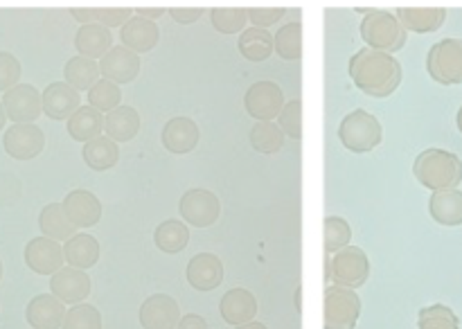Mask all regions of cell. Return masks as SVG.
<instances>
[{
	"instance_id": "obj_1",
	"label": "cell",
	"mask_w": 462,
	"mask_h": 329,
	"mask_svg": "<svg viewBox=\"0 0 462 329\" xmlns=\"http://www.w3.org/2000/svg\"><path fill=\"white\" fill-rule=\"evenodd\" d=\"M352 81L361 93L368 97H391L402 84V63L393 54L377 52V50L364 48L352 54L350 66H347Z\"/></svg>"
},
{
	"instance_id": "obj_2",
	"label": "cell",
	"mask_w": 462,
	"mask_h": 329,
	"mask_svg": "<svg viewBox=\"0 0 462 329\" xmlns=\"http://www.w3.org/2000/svg\"><path fill=\"white\" fill-rule=\"evenodd\" d=\"M413 174L431 192L456 189L462 183V160L447 149H424L415 158Z\"/></svg>"
},
{
	"instance_id": "obj_3",
	"label": "cell",
	"mask_w": 462,
	"mask_h": 329,
	"mask_svg": "<svg viewBox=\"0 0 462 329\" xmlns=\"http://www.w3.org/2000/svg\"><path fill=\"white\" fill-rule=\"evenodd\" d=\"M361 39L370 50L377 52H400L406 45L409 32L404 30L397 16L386 9H368L361 21Z\"/></svg>"
},
{
	"instance_id": "obj_4",
	"label": "cell",
	"mask_w": 462,
	"mask_h": 329,
	"mask_svg": "<svg viewBox=\"0 0 462 329\" xmlns=\"http://www.w3.org/2000/svg\"><path fill=\"white\" fill-rule=\"evenodd\" d=\"M370 278V260L364 248L346 246L337 255H328L325 260V279L337 287H346L356 291Z\"/></svg>"
},
{
	"instance_id": "obj_5",
	"label": "cell",
	"mask_w": 462,
	"mask_h": 329,
	"mask_svg": "<svg viewBox=\"0 0 462 329\" xmlns=\"http://www.w3.org/2000/svg\"><path fill=\"white\" fill-rule=\"evenodd\" d=\"M338 138H341L343 147L347 151L368 153L382 144V122L373 113L364 111V108H356V111L347 113L341 120V124H338Z\"/></svg>"
},
{
	"instance_id": "obj_6",
	"label": "cell",
	"mask_w": 462,
	"mask_h": 329,
	"mask_svg": "<svg viewBox=\"0 0 462 329\" xmlns=\"http://www.w3.org/2000/svg\"><path fill=\"white\" fill-rule=\"evenodd\" d=\"M427 70L442 86L462 84V39H442L427 54Z\"/></svg>"
},
{
	"instance_id": "obj_7",
	"label": "cell",
	"mask_w": 462,
	"mask_h": 329,
	"mask_svg": "<svg viewBox=\"0 0 462 329\" xmlns=\"http://www.w3.org/2000/svg\"><path fill=\"white\" fill-rule=\"evenodd\" d=\"M361 315V297L346 287L325 288V329H355Z\"/></svg>"
},
{
	"instance_id": "obj_8",
	"label": "cell",
	"mask_w": 462,
	"mask_h": 329,
	"mask_svg": "<svg viewBox=\"0 0 462 329\" xmlns=\"http://www.w3.org/2000/svg\"><path fill=\"white\" fill-rule=\"evenodd\" d=\"M284 93L275 81L262 79L255 81L244 95V106L248 115L255 117L257 122H273L284 108Z\"/></svg>"
},
{
	"instance_id": "obj_9",
	"label": "cell",
	"mask_w": 462,
	"mask_h": 329,
	"mask_svg": "<svg viewBox=\"0 0 462 329\" xmlns=\"http://www.w3.org/2000/svg\"><path fill=\"white\" fill-rule=\"evenodd\" d=\"M179 210L185 224L194 225V228H208L219 219L221 201L210 189L192 187L180 196Z\"/></svg>"
},
{
	"instance_id": "obj_10",
	"label": "cell",
	"mask_w": 462,
	"mask_h": 329,
	"mask_svg": "<svg viewBox=\"0 0 462 329\" xmlns=\"http://www.w3.org/2000/svg\"><path fill=\"white\" fill-rule=\"evenodd\" d=\"M3 106L7 120L14 124H34L36 117L43 113V97L32 84H18L5 93Z\"/></svg>"
},
{
	"instance_id": "obj_11",
	"label": "cell",
	"mask_w": 462,
	"mask_h": 329,
	"mask_svg": "<svg viewBox=\"0 0 462 329\" xmlns=\"http://www.w3.org/2000/svg\"><path fill=\"white\" fill-rule=\"evenodd\" d=\"M25 264L39 275H50L52 278L57 270L63 269L66 264V255H63V246L50 237H34L27 242L25 246Z\"/></svg>"
},
{
	"instance_id": "obj_12",
	"label": "cell",
	"mask_w": 462,
	"mask_h": 329,
	"mask_svg": "<svg viewBox=\"0 0 462 329\" xmlns=\"http://www.w3.org/2000/svg\"><path fill=\"white\" fill-rule=\"evenodd\" d=\"M3 147L14 160H32L43 151L45 135L36 124H12L5 131Z\"/></svg>"
},
{
	"instance_id": "obj_13",
	"label": "cell",
	"mask_w": 462,
	"mask_h": 329,
	"mask_svg": "<svg viewBox=\"0 0 462 329\" xmlns=\"http://www.w3.org/2000/svg\"><path fill=\"white\" fill-rule=\"evenodd\" d=\"M90 288H93V282L88 273L72 266H63L50 278V293L57 296L63 305H81L90 296Z\"/></svg>"
},
{
	"instance_id": "obj_14",
	"label": "cell",
	"mask_w": 462,
	"mask_h": 329,
	"mask_svg": "<svg viewBox=\"0 0 462 329\" xmlns=\"http://www.w3.org/2000/svg\"><path fill=\"white\" fill-rule=\"evenodd\" d=\"M99 72L104 79L117 86H126L138 79L140 75V54L125 45H113L106 57L99 59Z\"/></svg>"
},
{
	"instance_id": "obj_15",
	"label": "cell",
	"mask_w": 462,
	"mask_h": 329,
	"mask_svg": "<svg viewBox=\"0 0 462 329\" xmlns=\"http://www.w3.org/2000/svg\"><path fill=\"white\" fill-rule=\"evenodd\" d=\"M179 302L165 293H153L140 306V324L143 329H176L180 323Z\"/></svg>"
},
{
	"instance_id": "obj_16",
	"label": "cell",
	"mask_w": 462,
	"mask_h": 329,
	"mask_svg": "<svg viewBox=\"0 0 462 329\" xmlns=\"http://www.w3.org/2000/svg\"><path fill=\"white\" fill-rule=\"evenodd\" d=\"M66 314V305L57 296L41 293L27 302L25 320L32 329H61Z\"/></svg>"
},
{
	"instance_id": "obj_17",
	"label": "cell",
	"mask_w": 462,
	"mask_h": 329,
	"mask_svg": "<svg viewBox=\"0 0 462 329\" xmlns=\"http://www.w3.org/2000/svg\"><path fill=\"white\" fill-rule=\"evenodd\" d=\"M43 97V115L50 120H70L77 111L81 108V97L72 86L66 81H54L48 88L41 93Z\"/></svg>"
},
{
	"instance_id": "obj_18",
	"label": "cell",
	"mask_w": 462,
	"mask_h": 329,
	"mask_svg": "<svg viewBox=\"0 0 462 329\" xmlns=\"http://www.w3.org/2000/svg\"><path fill=\"white\" fill-rule=\"evenodd\" d=\"M63 210L70 216L75 228H93L102 219V203L88 189H72L63 198Z\"/></svg>"
},
{
	"instance_id": "obj_19",
	"label": "cell",
	"mask_w": 462,
	"mask_h": 329,
	"mask_svg": "<svg viewBox=\"0 0 462 329\" xmlns=\"http://www.w3.org/2000/svg\"><path fill=\"white\" fill-rule=\"evenodd\" d=\"M188 282L197 291H215L224 282V264L215 252H199L188 264Z\"/></svg>"
},
{
	"instance_id": "obj_20",
	"label": "cell",
	"mask_w": 462,
	"mask_h": 329,
	"mask_svg": "<svg viewBox=\"0 0 462 329\" xmlns=\"http://www.w3.org/2000/svg\"><path fill=\"white\" fill-rule=\"evenodd\" d=\"M201 131H199L197 122L192 117H171L165 126H162V144L167 151L171 153H189L199 144Z\"/></svg>"
},
{
	"instance_id": "obj_21",
	"label": "cell",
	"mask_w": 462,
	"mask_h": 329,
	"mask_svg": "<svg viewBox=\"0 0 462 329\" xmlns=\"http://www.w3.org/2000/svg\"><path fill=\"white\" fill-rule=\"evenodd\" d=\"M120 41L125 48L134 50L135 54L152 52L161 41V30L153 21L134 14V18L120 30Z\"/></svg>"
},
{
	"instance_id": "obj_22",
	"label": "cell",
	"mask_w": 462,
	"mask_h": 329,
	"mask_svg": "<svg viewBox=\"0 0 462 329\" xmlns=\"http://www.w3.org/2000/svg\"><path fill=\"white\" fill-rule=\"evenodd\" d=\"M221 318L233 327L253 323L257 314V297L248 288H230L219 302Z\"/></svg>"
},
{
	"instance_id": "obj_23",
	"label": "cell",
	"mask_w": 462,
	"mask_h": 329,
	"mask_svg": "<svg viewBox=\"0 0 462 329\" xmlns=\"http://www.w3.org/2000/svg\"><path fill=\"white\" fill-rule=\"evenodd\" d=\"M397 21L404 25L406 32L418 34H431L438 32L447 21L445 7H400L395 12Z\"/></svg>"
},
{
	"instance_id": "obj_24",
	"label": "cell",
	"mask_w": 462,
	"mask_h": 329,
	"mask_svg": "<svg viewBox=\"0 0 462 329\" xmlns=\"http://www.w3.org/2000/svg\"><path fill=\"white\" fill-rule=\"evenodd\" d=\"M75 48L81 57H88V59L106 57L108 50L113 48L111 30L99 25V23L79 25V30H77L75 34Z\"/></svg>"
},
{
	"instance_id": "obj_25",
	"label": "cell",
	"mask_w": 462,
	"mask_h": 329,
	"mask_svg": "<svg viewBox=\"0 0 462 329\" xmlns=\"http://www.w3.org/2000/svg\"><path fill=\"white\" fill-rule=\"evenodd\" d=\"M63 255H66L68 266L88 270L99 261V243L93 234L77 233L75 237L63 242Z\"/></svg>"
},
{
	"instance_id": "obj_26",
	"label": "cell",
	"mask_w": 462,
	"mask_h": 329,
	"mask_svg": "<svg viewBox=\"0 0 462 329\" xmlns=\"http://www.w3.org/2000/svg\"><path fill=\"white\" fill-rule=\"evenodd\" d=\"M429 215L440 225H460L462 224V192L456 189H440L429 198Z\"/></svg>"
},
{
	"instance_id": "obj_27",
	"label": "cell",
	"mask_w": 462,
	"mask_h": 329,
	"mask_svg": "<svg viewBox=\"0 0 462 329\" xmlns=\"http://www.w3.org/2000/svg\"><path fill=\"white\" fill-rule=\"evenodd\" d=\"M140 115L134 106H117L104 115V133L116 142H129L138 135Z\"/></svg>"
},
{
	"instance_id": "obj_28",
	"label": "cell",
	"mask_w": 462,
	"mask_h": 329,
	"mask_svg": "<svg viewBox=\"0 0 462 329\" xmlns=\"http://www.w3.org/2000/svg\"><path fill=\"white\" fill-rule=\"evenodd\" d=\"M39 228L43 233V237L54 239V242H68V239L77 234L75 224H72L70 216L63 210V203H48L41 210Z\"/></svg>"
},
{
	"instance_id": "obj_29",
	"label": "cell",
	"mask_w": 462,
	"mask_h": 329,
	"mask_svg": "<svg viewBox=\"0 0 462 329\" xmlns=\"http://www.w3.org/2000/svg\"><path fill=\"white\" fill-rule=\"evenodd\" d=\"M99 77H102L99 63L95 61V59L81 57V54L68 59L66 68H63V81H66L68 86H72L77 93H81V90L88 93V90L97 84Z\"/></svg>"
},
{
	"instance_id": "obj_30",
	"label": "cell",
	"mask_w": 462,
	"mask_h": 329,
	"mask_svg": "<svg viewBox=\"0 0 462 329\" xmlns=\"http://www.w3.org/2000/svg\"><path fill=\"white\" fill-rule=\"evenodd\" d=\"M68 133H70L72 140L84 144L99 138L104 133V113L86 104L68 120Z\"/></svg>"
},
{
	"instance_id": "obj_31",
	"label": "cell",
	"mask_w": 462,
	"mask_h": 329,
	"mask_svg": "<svg viewBox=\"0 0 462 329\" xmlns=\"http://www.w3.org/2000/svg\"><path fill=\"white\" fill-rule=\"evenodd\" d=\"M81 156H84V162L90 169L106 171L117 165V160H120V149H117L116 140H111L108 135H99V138L84 144Z\"/></svg>"
},
{
	"instance_id": "obj_32",
	"label": "cell",
	"mask_w": 462,
	"mask_h": 329,
	"mask_svg": "<svg viewBox=\"0 0 462 329\" xmlns=\"http://www.w3.org/2000/svg\"><path fill=\"white\" fill-rule=\"evenodd\" d=\"M275 50V36L269 30H260V27H248L239 36V52L246 61L260 63L273 54Z\"/></svg>"
},
{
	"instance_id": "obj_33",
	"label": "cell",
	"mask_w": 462,
	"mask_h": 329,
	"mask_svg": "<svg viewBox=\"0 0 462 329\" xmlns=\"http://www.w3.org/2000/svg\"><path fill=\"white\" fill-rule=\"evenodd\" d=\"M153 242L167 255H176V252H183L189 243V228L188 224L179 219H167L153 233Z\"/></svg>"
},
{
	"instance_id": "obj_34",
	"label": "cell",
	"mask_w": 462,
	"mask_h": 329,
	"mask_svg": "<svg viewBox=\"0 0 462 329\" xmlns=\"http://www.w3.org/2000/svg\"><path fill=\"white\" fill-rule=\"evenodd\" d=\"M284 138L287 135L282 133L278 122H257L251 129V144L260 153H278L284 147Z\"/></svg>"
},
{
	"instance_id": "obj_35",
	"label": "cell",
	"mask_w": 462,
	"mask_h": 329,
	"mask_svg": "<svg viewBox=\"0 0 462 329\" xmlns=\"http://www.w3.org/2000/svg\"><path fill=\"white\" fill-rule=\"evenodd\" d=\"M275 52L287 61H298L302 57V25L298 21L280 27L275 34Z\"/></svg>"
},
{
	"instance_id": "obj_36",
	"label": "cell",
	"mask_w": 462,
	"mask_h": 329,
	"mask_svg": "<svg viewBox=\"0 0 462 329\" xmlns=\"http://www.w3.org/2000/svg\"><path fill=\"white\" fill-rule=\"evenodd\" d=\"M120 102H122V88L117 84H113V81L104 79V77L88 90V106L97 108V111L104 113V115L116 111L117 106H122Z\"/></svg>"
},
{
	"instance_id": "obj_37",
	"label": "cell",
	"mask_w": 462,
	"mask_h": 329,
	"mask_svg": "<svg viewBox=\"0 0 462 329\" xmlns=\"http://www.w3.org/2000/svg\"><path fill=\"white\" fill-rule=\"evenodd\" d=\"M418 329H460V320L451 306L431 305L420 311Z\"/></svg>"
},
{
	"instance_id": "obj_38",
	"label": "cell",
	"mask_w": 462,
	"mask_h": 329,
	"mask_svg": "<svg viewBox=\"0 0 462 329\" xmlns=\"http://www.w3.org/2000/svg\"><path fill=\"white\" fill-rule=\"evenodd\" d=\"M325 228V251L328 255H337L338 251H343L346 246H350L352 242V228L343 216H328L323 221Z\"/></svg>"
},
{
	"instance_id": "obj_39",
	"label": "cell",
	"mask_w": 462,
	"mask_h": 329,
	"mask_svg": "<svg viewBox=\"0 0 462 329\" xmlns=\"http://www.w3.org/2000/svg\"><path fill=\"white\" fill-rule=\"evenodd\" d=\"M212 25L221 34H237L246 30L248 12L242 7H215L210 12Z\"/></svg>"
},
{
	"instance_id": "obj_40",
	"label": "cell",
	"mask_w": 462,
	"mask_h": 329,
	"mask_svg": "<svg viewBox=\"0 0 462 329\" xmlns=\"http://www.w3.org/2000/svg\"><path fill=\"white\" fill-rule=\"evenodd\" d=\"M61 329H102V315L93 305H75L68 309Z\"/></svg>"
},
{
	"instance_id": "obj_41",
	"label": "cell",
	"mask_w": 462,
	"mask_h": 329,
	"mask_svg": "<svg viewBox=\"0 0 462 329\" xmlns=\"http://www.w3.org/2000/svg\"><path fill=\"white\" fill-rule=\"evenodd\" d=\"M278 126L282 133L291 140L302 138V102L300 99H291L284 104L282 113L278 115Z\"/></svg>"
},
{
	"instance_id": "obj_42",
	"label": "cell",
	"mask_w": 462,
	"mask_h": 329,
	"mask_svg": "<svg viewBox=\"0 0 462 329\" xmlns=\"http://www.w3.org/2000/svg\"><path fill=\"white\" fill-rule=\"evenodd\" d=\"M21 61L12 52H0V93H7L21 79Z\"/></svg>"
},
{
	"instance_id": "obj_43",
	"label": "cell",
	"mask_w": 462,
	"mask_h": 329,
	"mask_svg": "<svg viewBox=\"0 0 462 329\" xmlns=\"http://www.w3.org/2000/svg\"><path fill=\"white\" fill-rule=\"evenodd\" d=\"M97 9V23L104 27H125L126 23L134 18V9L131 7H95Z\"/></svg>"
},
{
	"instance_id": "obj_44",
	"label": "cell",
	"mask_w": 462,
	"mask_h": 329,
	"mask_svg": "<svg viewBox=\"0 0 462 329\" xmlns=\"http://www.w3.org/2000/svg\"><path fill=\"white\" fill-rule=\"evenodd\" d=\"M248 12V21L253 23V27H260V30H269L271 25L280 21V18L287 14L284 7H251Z\"/></svg>"
},
{
	"instance_id": "obj_45",
	"label": "cell",
	"mask_w": 462,
	"mask_h": 329,
	"mask_svg": "<svg viewBox=\"0 0 462 329\" xmlns=\"http://www.w3.org/2000/svg\"><path fill=\"white\" fill-rule=\"evenodd\" d=\"M167 12L180 25H192L194 21L203 16V7H170Z\"/></svg>"
},
{
	"instance_id": "obj_46",
	"label": "cell",
	"mask_w": 462,
	"mask_h": 329,
	"mask_svg": "<svg viewBox=\"0 0 462 329\" xmlns=\"http://www.w3.org/2000/svg\"><path fill=\"white\" fill-rule=\"evenodd\" d=\"M70 16L75 18L77 23H79V25H90V23H97V9H93V7H72L70 9Z\"/></svg>"
},
{
	"instance_id": "obj_47",
	"label": "cell",
	"mask_w": 462,
	"mask_h": 329,
	"mask_svg": "<svg viewBox=\"0 0 462 329\" xmlns=\"http://www.w3.org/2000/svg\"><path fill=\"white\" fill-rule=\"evenodd\" d=\"M176 329H208V323L201 318V315L188 314V315H183V318H180L179 327H176Z\"/></svg>"
},
{
	"instance_id": "obj_48",
	"label": "cell",
	"mask_w": 462,
	"mask_h": 329,
	"mask_svg": "<svg viewBox=\"0 0 462 329\" xmlns=\"http://www.w3.org/2000/svg\"><path fill=\"white\" fill-rule=\"evenodd\" d=\"M165 12H167L165 7H138L135 9V14H138V16L149 18V21H153V23H156V18H161Z\"/></svg>"
},
{
	"instance_id": "obj_49",
	"label": "cell",
	"mask_w": 462,
	"mask_h": 329,
	"mask_svg": "<svg viewBox=\"0 0 462 329\" xmlns=\"http://www.w3.org/2000/svg\"><path fill=\"white\" fill-rule=\"evenodd\" d=\"M235 329H266L264 323H257V320H253V323H246V324H239V327Z\"/></svg>"
},
{
	"instance_id": "obj_50",
	"label": "cell",
	"mask_w": 462,
	"mask_h": 329,
	"mask_svg": "<svg viewBox=\"0 0 462 329\" xmlns=\"http://www.w3.org/2000/svg\"><path fill=\"white\" fill-rule=\"evenodd\" d=\"M5 122H7V113H5V106H3V99H0V131H3Z\"/></svg>"
},
{
	"instance_id": "obj_51",
	"label": "cell",
	"mask_w": 462,
	"mask_h": 329,
	"mask_svg": "<svg viewBox=\"0 0 462 329\" xmlns=\"http://www.w3.org/2000/svg\"><path fill=\"white\" fill-rule=\"evenodd\" d=\"M456 124H458V131H460V133H462V106H460L458 115H456Z\"/></svg>"
},
{
	"instance_id": "obj_52",
	"label": "cell",
	"mask_w": 462,
	"mask_h": 329,
	"mask_svg": "<svg viewBox=\"0 0 462 329\" xmlns=\"http://www.w3.org/2000/svg\"><path fill=\"white\" fill-rule=\"evenodd\" d=\"M300 293H302V288H298V291H296V306H298V309H300Z\"/></svg>"
},
{
	"instance_id": "obj_53",
	"label": "cell",
	"mask_w": 462,
	"mask_h": 329,
	"mask_svg": "<svg viewBox=\"0 0 462 329\" xmlns=\"http://www.w3.org/2000/svg\"><path fill=\"white\" fill-rule=\"evenodd\" d=\"M0 278H3V261H0Z\"/></svg>"
}]
</instances>
